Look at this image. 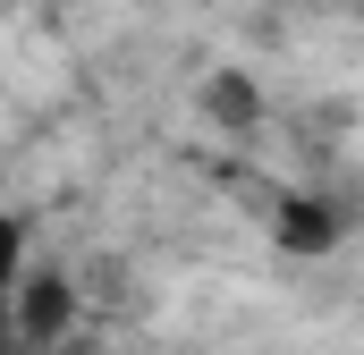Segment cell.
<instances>
[{
    "instance_id": "obj_2",
    "label": "cell",
    "mask_w": 364,
    "mask_h": 355,
    "mask_svg": "<svg viewBox=\"0 0 364 355\" xmlns=\"http://www.w3.org/2000/svg\"><path fill=\"white\" fill-rule=\"evenodd\" d=\"M279 246H288V254H331V246H339V212L314 203V195L279 203Z\"/></svg>"
},
{
    "instance_id": "obj_1",
    "label": "cell",
    "mask_w": 364,
    "mask_h": 355,
    "mask_svg": "<svg viewBox=\"0 0 364 355\" xmlns=\"http://www.w3.org/2000/svg\"><path fill=\"white\" fill-rule=\"evenodd\" d=\"M68 330H77V288H68V271L26 263L17 296H9V339H26V355H43V347H60Z\"/></svg>"
},
{
    "instance_id": "obj_4",
    "label": "cell",
    "mask_w": 364,
    "mask_h": 355,
    "mask_svg": "<svg viewBox=\"0 0 364 355\" xmlns=\"http://www.w3.org/2000/svg\"><path fill=\"white\" fill-rule=\"evenodd\" d=\"M17 279H26V220L0 212V347H9V296H17Z\"/></svg>"
},
{
    "instance_id": "obj_3",
    "label": "cell",
    "mask_w": 364,
    "mask_h": 355,
    "mask_svg": "<svg viewBox=\"0 0 364 355\" xmlns=\"http://www.w3.org/2000/svg\"><path fill=\"white\" fill-rule=\"evenodd\" d=\"M203 110H212L220 127H255V119H263V93H255V77H212V85H203Z\"/></svg>"
}]
</instances>
